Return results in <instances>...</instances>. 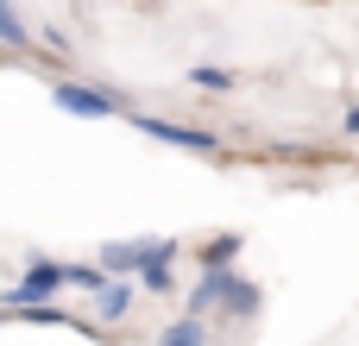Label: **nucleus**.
Wrapping results in <instances>:
<instances>
[{
	"label": "nucleus",
	"instance_id": "f257e3e1",
	"mask_svg": "<svg viewBox=\"0 0 359 346\" xmlns=\"http://www.w3.org/2000/svg\"><path fill=\"white\" fill-rule=\"evenodd\" d=\"M95 258H101L107 277H139L151 258H183V240H170V233H158V240H107Z\"/></svg>",
	"mask_w": 359,
	"mask_h": 346
},
{
	"label": "nucleus",
	"instance_id": "f03ea898",
	"mask_svg": "<svg viewBox=\"0 0 359 346\" xmlns=\"http://www.w3.org/2000/svg\"><path fill=\"white\" fill-rule=\"evenodd\" d=\"M50 107H63V113H76V120H114V113H126V95L120 88H88V82H50Z\"/></svg>",
	"mask_w": 359,
	"mask_h": 346
},
{
	"label": "nucleus",
	"instance_id": "7ed1b4c3",
	"mask_svg": "<svg viewBox=\"0 0 359 346\" xmlns=\"http://www.w3.org/2000/svg\"><path fill=\"white\" fill-rule=\"evenodd\" d=\"M126 120H133L145 139H158V145H177V151H202V158H227V145H221L208 126H177V120H158V113H133V107H126Z\"/></svg>",
	"mask_w": 359,
	"mask_h": 346
},
{
	"label": "nucleus",
	"instance_id": "20e7f679",
	"mask_svg": "<svg viewBox=\"0 0 359 346\" xmlns=\"http://www.w3.org/2000/svg\"><path fill=\"white\" fill-rule=\"evenodd\" d=\"M57 290H63V265H57V258H32L25 277H19L13 290H0V309L19 315V309H32V303H57Z\"/></svg>",
	"mask_w": 359,
	"mask_h": 346
},
{
	"label": "nucleus",
	"instance_id": "39448f33",
	"mask_svg": "<svg viewBox=\"0 0 359 346\" xmlns=\"http://www.w3.org/2000/svg\"><path fill=\"white\" fill-rule=\"evenodd\" d=\"M233 277H240V271H196V284H189V296H183V303H189V315H202V321H208V315L221 309V296L233 290Z\"/></svg>",
	"mask_w": 359,
	"mask_h": 346
},
{
	"label": "nucleus",
	"instance_id": "423d86ee",
	"mask_svg": "<svg viewBox=\"0 0 359 346\" xmlns=\"http://www.w3.org/2000/svg\"><path fill=\"white\" fill-rule=\"evenodd\" d=\"M240 252H246V240L227 227V233H208V240L196 246V265H202V271H233V258H240Z\"/></svg>",
	"mask_w": 359,
	"mask_h": 346
},
{
	"label": "nucleus",
	"instance_id": "0eeeda50",
	"mask_svg": "<svg viewBox=\"0 0 359 346\" xmlns=\"http://www.w3.org/2000/svg\"><path fill=\"white\" fill-rule=\"evenodd\" d=\"M126 315H133V284H126V277H107V284L95 290V321L114 328V321H126Z\"/></svg>",
	"mask_w": 359,
	"mask_h": 346
},
{
	"label": "nucleus",
	"instance_id": "6e6552de",
	"mask_svg": "<svg viewBox=\"0 0 359 346\" xmlns=\"http://www.w3.org/2000/svg\"><path fill=\"white\" fill-rule=\"evenodd\" d=\"M259 303H265V290H259L252 277H233V290L221 296V309H215V315H227V321H252V315H259Z\"/></svg>",
	"mask_w": 359,
	"mask_h": 346
},
{
	"label": "nucleus",
	"instance_id": "1a4fd4ad",
	"mask_svg": "<svg viewBox=\"0 0 359 346\" xmlns=\"http://www.w3.org/2000/svg\"><path fill=\"white\" fill-rule=\"evenodd\" d=\"M158 346H215V334H208L202 315H177V321L158 334Z\"/></svg>",
	"mask_w": 359,
	"mask_h": 346
},
{
	"label": "nucleus",
	"instance_id": "9d476101",
	"mask_svg": "<svg viewBox=\"0 0 359 346\" xmlns=\"http://www.w3.org/2000/svg\"><path fill=\"white\" fill-rule=\"evenodd\" d=\"M38 38L25 32V19H19V6L13 0H0V50H32Z\"/></svg>",
	"mask_w": 359,
	"mask_h": 346
},
{
	"label": "nucleus",
	"instance_id": "9b49d317",
	"mask_svg": "<svg viewBox=\"0 0 359 346\" xmlns=\"http://www.w3.org/2000/svg\"><path fill=\"white\" fill-rule=\"evenodd\" d=\"M189 82H196V88H208V95H227V88H240V76H233L227 63H189Z\"/></svg>",
	"mask_w": 359,
	"mask_h": 346
},
{
	"label": "nucleus",
	"instance_id": "f8f14e48",
	"mask_svg": "<svg viewBox=\"0 0 359 346\" xmlns=\"http://www.w3.org/2000/svg\"><path fill=\"white\" fill-rule=\"evenodd\" d=\"M139 290H151V296H170V290H177V258H151V265L139 271Z\"/></svg>",
	"mask_w": 359,
	"mask_h": 346
},
{
	"label": "nucleus",
	"instance_id": "ddd939ff",
	"mask_svg": "<svg viewBox=\"0 0 359 346\" xmlns=\"http://www.w3.org/2000/svg\"><path fill=\"white\" fill-rule=\"evenodd\" d=\"M101 284H107L101 265H63V290H88V296H95Z\"/></svg>",
	"mask_w": 359,
	"mask_h": 346
},
{
	"label": "nucleus",
	"instance_id": "4468645a",
	"mask_svg": "<svg viewBox=\"0 0 359 346\" xmlns=\"http://www.w3.org/2000/svg\"><path fill=\"white\" fill-rule=\"evenodd\" d=\"M38 50H44L50 63H69V50H76V44H69V32H63V25H44V32H38Z\"/></svg>",
	"mask_w": 359,
	"mask_h": 346
},
{
	"label": "nucleus",
	"instance_id": "2eb2a0df",
	"mask_svg": "<svg viewBox=\"0 0 359 346\" xmlns=\"http://www.w3.org/2000/svg\"><path fill=\"white\" fill-rule=\"evenodd\" d=\"M19 321H32V328H63L69 315H63L57 303H32V309H19Z\"/></svg>",
	"mask_w": 359,
	"mask_h": 346
},
{
	"label": "nucleus",
	"instance_id": "dca6fc26",
	"mask_svg": "<svg viewBox=\"0 0 359 346\" xmlns=\"http://www.w3.org/2000/svg\"><path fill=\"white\" fill-rule=\"evenodd\" d=\"M341 132H347V139H359V107H347V113H341Z\"/></svg>",
	"mask_w": 359,
	"mask_h": 346
},
{
	"label": "nucleus",
	"instance_id": "f3484780",
	"mask_svg": "<svg viewBox=\"0 0 359 346\" xmlns=\"http://www.w3.org/2000/svg\"><path fill=\"white\" fill-rule=\"evenodd\" d=\"M6 321H13V315H6V309H0V328H6Z\"/></svg>",
	"mask_w": 359,
	"mask_h": 346
}]
</instances>
